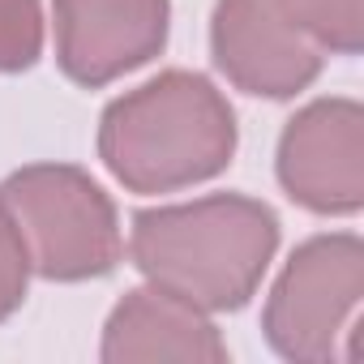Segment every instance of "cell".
I'll return each instance as SVG.
<instances>
[{
	"mask_svg": "<svg viewBox=\"0 0 364 364\" xmlns=\"http://www.w3.org/2000/svg\"><path fill=\"white\" fill-rule=\"evenodd\" d=\"M52 22L60 73L99 90L167 48L171 0H52Z\"/></svg>",
	"mask_w": 364,
	"mask_h": 364,
	"instance_id": "obj_7",
	"label": "cell"
},
{
	"mask_svg": "<svg viewBox=\"0 0 364 364\" xmlns=\"http://www.w3.org/2000/svg\"><path fill=\"white\" fill-rule=\"evenodd\" d=\"M364 48V0H219L210 14L215 69L253 99H296L326 56Z\"/></svg>",
	"mask_w": 364,
	"mask_h": 364,
	"instance_id": "obj_3",
	"label": "cell"
},
{
	"mask_svg": "<svg viewBox=\"0 0 364 364\" xmlns=\"http://www.w3.org/2000/svg\"><path fill=\"white\" fill-rule=\"evenodd\" d=\"M274 176L283 193L330 219L364 210V107L330 95L300 107L279 137Z\"/></svg>",
	"mask_w": 364,
	"mask_h": 364,
	"instance_id": "obj_6",
	"label": "cell"
},
{
	"mask_svg": "<svg viewBox=\"0 0 364 364\" xmlns=\"http://www.w3.org/2000/svg\"><path fill=\"white\" fill-rule=\"evenodd\" d=\"M99 355L103 364H154V360L223 364L228 343L206 309L146 283L124 291V300L112 309Z\"/></svg>",
	"mask_w": 364,
	"mask_h": 364,
	"instance_id": "obj_8",
	"label": "cell"
},
{
	"mask_svg": "<svg viewBox=\"0 0 364 364\" xmlns=\"http://www.w3.org/2000/svg\"><path fill=\"white\" fill-rule=\"evenodd\" d=\"M279 215L249 193H210L180 206H150L133 215L129 257L146 283L189 300L206 313H240L274 253Z\"/></svg>",
	"mask_w": 364,
	"mask_h": 364,
	"instance_id": "obj_1",
	"label": "cell"
},
{
	"mask_svg": "<svg viewBox=\"0 0 364 364\" xmlns=\"http://www.w3.org/2000/svg\"><path fill=\"white\" fill-rule=\"evenodd\" d=\"M364 296V240L355 232L309 236L274 279L262 330L266 343L296 364H330L355 326Z\"/></svg>",
	"mask_w": 364,
	"mask_h": 364,
	"instance_id": "obj_5",
	"label": "cell"
},
{
	"mask_svg": "<svg viewBox=\"0 0 364 364\" xmlns=\"http://www.w3.org/2000/svg\"><path fill=\"white\" fill-rule=\"evenodd\" d=\"M236 112L193 69H167L112 99L99 116V159L129 193H180L206 185L236 159Z\"/></svg>",
	"mask_w": 364,
	"mask_h": 364,
	"instance_id": "obj_2",
	"label": "cell"
},
{
	"mask_svg": "<svg viewBox=\"0 0 364 364\" xmlns=\"http://www.w3.org/2000/svg\"><path fill=\"white\" fill-rule=\"evenodd\" d=\"M43 56V0H0V73H26Z\"/></svg>",
	"mask_w": 364,
	"mask_h": 364,
	"instance_id": "obj_9",
	"label": "cell"
},
{
	"mask_svg": "<svg viewBox=\"0 0 364 364\" xmlns=\"http://www.w3.org/2000/svg\"><path fill=\"white\" fill-rule=\"evenodd\" d=\"M22 228L31 270L48 283L103 279L124 257V236L103 185L73 163H31L0 185Z\"/></svg>",
	"mask_w": 364,
	"mask_h": 364,
	"instance_id": "obj_4",
	"label": "cell"
},
{
	"mask_svg": "<svg viewBox=\"0 0 364 364\" xmlns=\"http://www.w3.org/2000/svg\"><path fill=\"white\" fill-rule=\"evenodd\" d=\"M31 253L22 240L18 219L9 215L5 198H0V321H9L22 304H26V287H31Z\"/></svg>",
	"mask_w": 364,
	"mask_h": 364,
	"instance_id": "obj_10",
	"label": "cell"
}]
</instances>
